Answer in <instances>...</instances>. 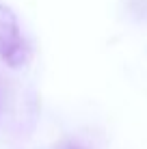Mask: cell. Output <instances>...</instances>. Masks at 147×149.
Returning <instances> with one entry per match:
<instances>
[{"instance_id": "cell-1", "label": "cell", "mask_w": 147, "mask_h": 149, "mask_svg": "<svg viewBox=\"0 0 147 149\" xmlns=\"http://www.w3.org/2000/svg\"><path fill=\"white\" fill-rule=\"evenodd\" d=\"M0 56L13 69H20L28 65L30 48L22 37L17 15L9 4L0 2Z\"/></svg>"}, {"instance_id": "cell-2", "label": "cell", "mask_w": 147, "mask_h": 149, "mask_svg": "<svg viewBox=\"0 0 147 149\" xmlns=\"http://www.w3.org/2000/svg\"><path fill=\"white\" fill-rule=\"evenodd\" d=\"M65 149H82V147H74V145H72V147H65Z\"/></svg>"}]
</instances>
